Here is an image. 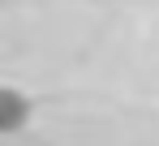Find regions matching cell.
Returning a JSON list of instances; mask_svg holds the SVG:
<instances>
[{"mask_svg":"<svg viewBox=\"0 0 159 146\" xmlns=\"http://www.w3.org/2000/svg\"><path fill=\"white\" fill-rule=\"evenodd\" d=\"M30 121V99L17 95L13 86H0V133H17Z\"/></svg>","mask_w":159,"mask_h":146,"instance_id":"cell-1","label":"cell"}]
</instances>
